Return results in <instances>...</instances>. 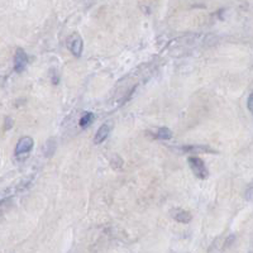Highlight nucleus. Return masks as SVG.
I'll return each instance as SVG.
<instances>
[{
    "label": "nucleus",
    "mask_w": 253,
    "mask_h": 253,
    "mask_svg": "<svg viewBox=\"0 0 253 253\" xmlns=\"http://www.w3.org/2000/svg\"><path fill=\"white\" fill-rule=\"evenodd\" d=\"M187 162H189V166L191 169V171L194 172V175L198 178L205 180L209 176V171H208L204 161H202L199 157H189Z\"/></svg>",
    "instance_id": "nucleus-2"
},
{
    "label": "nucleus",
    "mask_w": 253,
    "mask_h": 253,
    "mask_svg": "<svg viewBox=\"0 0 253 253\" xmlns=\"http://www.w3.org/2000/svg\"><path fill=\"white\" fill-rule=\"evenodd\" d=\"M247 107H248V109H250V112L252 113V115H253V92L250 95V96H248Z\"/></svg>",
    "instance_id": "nucleus-10"
},
{
    "label": "nucleus",
    "mask_w": 253,
    "mask_h": 253,
    "mask_svg": "<svg viewBox=\"0 0 253 253\" xmlns=\"http://www.w3.org/2000/svg\"><path fill=\"white\" fill-rule=\"evenodd\" d=\"M184 152H202V153H216L209 146H184L181 148Z\"/></svg>",
    "instance_id": "nucleus-7"
},
{
    "label": "nucleus",
    "mask_w": 253,
    "mask_h": 253,
    "mask_svg": "<svg viewBox=\"0 0 253 253\" xmlns=\"http://www.w3.org/2000/svg\"><path fill=\"white\" fill-rule=\"evenodd\" d=\"M171 214H172V218L175 219L176 221H178V223L187 224V223L191 221V214H190L189 211H186V210L173 209L172 211H171Z\"/></svg>",
    "instance_id": "nucleus-5"
},
{
    "label": "nucleus",
    "mask_w": 253,
    "mask_h": 253,
    "mask_svg": "<svg viewBox=\"0 0 253 253\" xmlns=\"http://www.w3.org/2000/svg\"><path fill=\"white\" fill-rule=\"evenodd\" d=\"M33 147H35V141L32 137H22L15 146V157L23 160L32 152Z\"/></svg>",
    "instance_id": "nucleus-1"
},
{
    "label": "nucleus",
    "mask_w": 253,
    "mask_h": 253,
    "mask_svg": "<svg viewBox=\"0 0 253 253\" xmlns=\"http://www.w3.org/2000/svg\"><path fill=\"white\" fill-rule=\"evenodd\" d=\"M155 137L160 139H171L172 138V132H171L170 128H167V126H161V128H158V129L156 130Z\"/></svg>",
    "instance_id": "nucleus-8"
},
{
    "label": "nucleus",
    "mask_w": 253,
    "mask_h": 253,
    "mask_svg": "<svg viewBox=\"0 0 253 253\" xmlns=\"http://www.w3.org/2000/svg\"><path fill=\"white\" fill-rule=\"evenodd\" d=\"M109 133H110V126H109V124H107V123L103 124V126H101L100 128H99V129H98L96 134H95L94 142L96 144L103 143V142L108 138V135H109Z\"/></svg>",
    "instance_id": "nucleus-6"
},
{
    "label": "nucleus",
    "mask_w": 253,
    "mask_h": 253,
    "mask_svg": "<svg viewBox=\"0 0 253 253\" xmlns=\"http://www.w3.org/2000/svg\"><path fill=\"white\" fill-rule=\"evenodd\" d=\"M67 46H69V49L75 57H80V56L83 55L84 41L83 38H81V36L78 35V33H74V35L69 38V43H67Z\"/></svg>",
    "instance_id": "nucleus-3"
},
{
    "label": "nucleus",
    "mask_w": 253,
    "mask_h": 253,
    "mask_svg": "<svg viewBox=\"0 0 253 253\" xmlns=\"http://www.w3.org/2000/svg\"><path fill=\"white\" fill-rule=\"evenodd\" d=\"M94 118H95L94 113H90V112L85 113V114H84L83 117H81V118H80V122H79V126H80L81 128H86L87 126H90V124L92 123Z\"/></svg>",
    "instance_id": "nucleus-9"
},
{
    "label": "nucleus",
    "mask_w": 253,
    "mask_h": 253,
    "mask_svg": "<svg viewBox=\"0 0 253 253\" xmlns=\"http://www.w3.org/2000/svg\"><path fill=\"white\" fill-rule=\"evenodd\" d=\"M28 62L29 58L26 51L23 48H18L14 55V71L19 72V74L23 72L27 69V66H28Z\"/></svg>",
    "instance_id": "nucleus-4"
}]
</instances>
